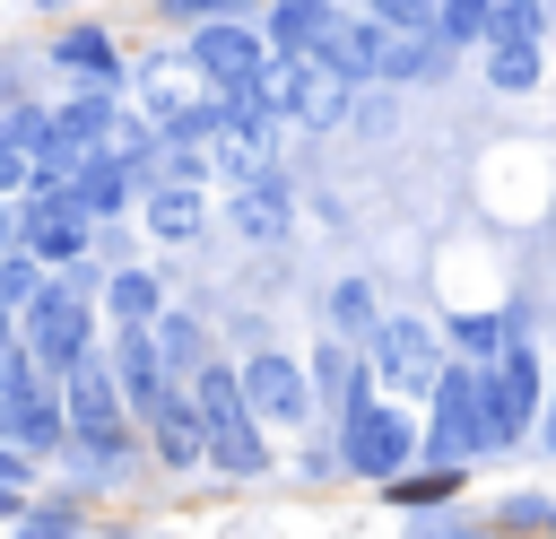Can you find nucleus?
<instances>
[{"label": "nucleus", "mask_w": 556, "mask_h": 539, "mask_svg": "<svg viewBox=\"0 0 556 539\" xmlns=\"http://www.w3.org/2000/svg\"><path fill=\"white\" fill-rule=\"evenodd\" d=\"M182 383H191L200 426H208V469H217V478H235V487L269 478V469H278V452H269V426H261V417H252V400H243V365L208 356V365H200V374H182Z\"/></svg>", "instance_id": "1"}, {"label": "nucleus", "mask_w": 556, "mask_h": 539, "mask_svg": "<svg viewBox=\"0 0 556 539\" xmlns=\"http://www.w3.org/2000/svg\"><path fill=\"white\" fill-rule=\"evenodd\" d=\"M426 461H486L495 426H486V365L478 356H443L434 391H426Z\"/></svg>", "instance_id": "2"}, {"label": "nucleus", "mask_w": 556, "mask_h": 539, "mask_svg": "<svg viewBox=\"0 0 556 539\" xmlns=\"http://www.w3.org/2000/svg\"><path fill=\"white\" fill-rule=\"evenodd\" d=\"M339 461H348V478H365V487H382V478H400L408 461H417V443H426V426H417V409L400 400V391H374V400H356L339 426Z\"/></svg>", "instance_id": "3"}, {"label": "nucleus", "mask_w": 556, "mask_h": 539, "mask_svg": "<svg viewBox=\"0 0 556 539\" xmlns=\"http://www.w3.org/2000/svg\"><path fill=\"white\" fill-rule=\"evenodd\" d=\"M17 339H26V348H35V365L61 383L78 356H96V348H104V304H96V296H78V287L52 270V287L17 313Z\"/></svg>", "instance_id": "4"}, {"label": "nucleus", "mask_w": 556, "mask_h": 539, "mask_svg": "<svg viewBox=\"0 0 556 539\" xmlns=\"http://www.w3.org/2000/svg\"><path fill=\"white\" fill-rule=\"evenodd\" d=\"M365 356H374V383H382V391L426 400L434 374H443V356H452V339H443V322H426V313H382L374 339H365Z\"/></svg>", "instance_id": "5"}, {"label": "nucleus", "mask_w": 556, "mask_h": 539, "mask_svg": "<svg viewBox=\"0 0 556 539\" xmlns=\"http://www.w3.org/2000/svg\"><path fill=\"white\" fill-rule=\"evenodd\" d=\"M539 400H547V356L521 339H504V356H486V426L495 452H521V435H539Z\"/></svg>", "instance_id": "6"}, {"label": "nucleus", "mask_w": 556, "mask_h": 539, "mask_svg": "<svg viewBox=\"0 0 556 539\" xmlns=\"http://www.w3.org/2000/svg\"><path fill=\"white\" fill-rule=\"evenodd\" d=\"M17 243H26L35 261L70 270V261H87V252H96V217L78 209V191H70V183H61V191H26V200H17Z\"/></svg>", "instance_id": "7"}, {"label": "nucleus", "mask_w": 556, "mask_h": 539, "mask_svg": "<svg viewBox=\"0 0 556 539\" xmlns=\"http://www.w3.org/2000/svg\"><path fill=\"white\" fill-rule=\"evenodd\" d=\"M243 400L261 426H313V365L287 348H252L243 356Z\"/></svg>", "instance_id": "8"}, {"label": "nucleus", "mask_w": 556, "mask_h": 539, "mask_svg": "<svg viewBox=\"0 0 556 539\" xmlns=\"http://www.w3.org/2000/svg\"><path fill=\"white\" fill-rule=\"evenodd\" d=\"M182 52L208 87H252L261 61H269V35H261V17H208V26H191Z\"/></svg>", "instance_id": "9"}, {"label": "nucleus", "mask_w": 556, "mask_h": 539, "mask_svg": "<svg viewBox=\"0 0 556 539\" xmlns=\"http://www.w3.org/2000/svg\"><path fill=\"white\" fill-rule=\"evenodd\" d=\"M226 235L235 243H287L295 235V183L278 174V165H261L252 183H226Z\"/></svg>", "instance_id": "10"}, {"label": "nucleus", "mask_w": 556, "mask_h": 539, "mask_svg": "<svg viewBox=\"0 0 556 539\" xmlns=\"http://www.w3.org/2000/svg\"><path fill=\"white\" fill-rule=\"evenodd\" d=\"M104 356H113L122 400H130L139 417H156V409H165V391H174V365H165L156 330H148V322H104Z\"/></svg>", "instance_id": "11"}, {"label": "nucleus", "mask_w": 556, "mask_h": 539, "mask_svg": "<svg viewBox=\"0 0 556 539\" xmlns=\"http://www.w3.org/2000/svg\"><path fill=\"white\" fill-rule=\"evenodd\" d=\"M374 391H382V383H374L365 339H339V330H330V339H313V409H321L330 426H339L356 400H374Z\"/></svg>", "instance_id": "12"}, {"label": "nucleus", "mask_w": 556, "mask_h": 539, "mask_svg": "<svg viewBox=\"0 0 556 539\" xmlns=\"http://www.w3.org/2000/svg\"><path fill=\"white\" fill-rule=\"evenodd\" d=\"M313 61H321V70H339L348 87L382 78V17H374V9H339V17H330V35L313 43Z\"/></svg>", "instance_id": "13"}, {"label": "nucleus", "mask_w": 556, "mask_h": 539, "mask_svg": "<svg viewBox=\"0 0 556 539\" xmlns=\"http://www.w3.org/2000/svg\"><path fill=\"white\" fill-rule=\"evenodd\" d=\"M148 461H165V469H208V426H200L191 383H174L165 409L148 417Z\"/></svg>", "instance_id": "14"}, {"label": "nucleus", "mask_w": 556, "mask_h": 539, "mask_svg": "<svg viewBox=\"0 0 556 539\" xmlns=\"http://www.w3.org/2000/svg\"><path fill=\"white\" fill-rule=\"evenodd\" d=\"M139 235H148V243H191V235H208V183H148V191H139Z\"/></svg>", "instance_id": "15"}, {"label": "nucleus", "mask_w": 556, "mask_h": 539, "mask_svg": "<svg viewBox=\"0 0 556 539\" xmlns=\"http://www.w3.org/2000/svg\"><path fill=\"white\" fill-rule=\"evenodd\" d=\"M52 70H70L78 87H122V78H130L113 26H61V35H52Z\"/></svg>", "instance_id": "16"}, {"label": "nucleus", "mask_w": 556, "mask_h": 539, "mask_svg": "<svg viewBox=\"0 0 556 539\" xmlns=\"http://www.w3.org/2000/svg\"><path fill=\"white\" fill-rule=\"evenodd\" d=\"M9 435H17V443L43 461V469H52V452L70 443V409H61V383H52V374H35V383L17 391V409H9Z\"/></svg>", "instance_id": "17"}, {"label": "nucleus", "mask_w": 556, "mask_h": 539, "mask_svg": "<svg viewBox=\"0 0 556 539\" xmlns=\"http://www.w3.org/2000/svg\"><path fill=\"white\" fill-rule=\"evenodd\" d=\"M460 487H469V461H408L400 478H382V504L391 513H443V504H460Z\"/></svg>", "instance_id": "18"}, {"label": "nucleus", "mask_w": 556, "mask_h": 539, "mask_svg": "<svg viewBox=\"0 0 556 539\" xmlns=\"http://www.w3.org/2000/svg\"><path fill=\"white\" fill-rule=\"evenodd\" d=\"M70 191H78L87 217H122V209H139V183H130V165H122L113 148H87L78 174H70Z\"/></svg>", "instance_id": "19"}, {"label": "nucleus", "mask_w": 556, "mask_h": 539, "mask_svg": "<svg viewBox=\"0 0 556 539\" xmlns=\"http://www.w3.org/2000/svg\"><path fill=\"white\" fill-rule=\"evenodd\" d=\"M330 17H339V0H261L269 52H313V43L330 35Z\"/></svg>", "instance_id": "20"}, {"label": "nucleus", "mask_w": 556, "mask_h": 539, "mask_svg": "<svg viewBox=\"0 0 556 539\" xmlns=\"http://www.w3.org/2000/svg\"><path fill=\"white\" fill-rule=\"evenodd\" d=\"M156 313H165V278L139 261H113L104 270V322H156Z\"/></svg>", "instance_id": "21"}, {"label": "nucleus", "mask_w": 556, "mask_h": 539, "mask_svg": "<svg viewBox=\"0 0 556 539\" xmlns=\"http://www.w3.org/2000/svg\"><path fill=\"white\" fill-rule=\"evenodd\" d=\"M148 330H156V348H165L174 383H182V374H200V365L217 356V348H208V322H200V313H182V304H165V313H156Z\"/></svg>", "instance_id": "22"}, {"label": "nucleus", "mask_w": 556, "mask_h": 539, "mask_svg": "<svg viewBox=\"0 0 556 539\" xmlns=\"http://www.w3.org/2000/svg\"><path fill=\"white\" fill-rule=\"evenodd\" d=\"M17 530H26V539H87L96 522H87V496H78V487H61V496H26Z\"/></svg>", "instance_id": "23"}, {"label": "nucleus", "mask_w": 556, "mask_h": 539, "mask_svg": "<svg viewBox=\"0 0 556 539\" xmlns=\"http://www.w3.org/2000/svg\"><path fill=\"white\" fill-rule=\"evenodd\" d=\"M208 78L191 70V52H156V61H139V96H148V113H174L182 96H200Z\"/></svg>", "instance_id": "24"}, {"label": "nucleus", "mask_w": 556, "mask_h": 539, "mask_svg": "<svg viewBox=\"0 0 556 539\" xmlns=\"http://www.w3.org/2000/svg\"><path fill=\"white\" fill-rule=\"evenodd\" d=\"M113 122H122V87H78V96L61 104V130H70L78 148H104Z\"/></svg>", "instance_id": "25"}, {"label": "nucleus", "mask_w": 556, "mask_h": 539, "mask_svg": "<svg viewBox=\"0 0 556 539\" xmlns=\"http://www.w3.org/2000/svg\"><path fill=\"white\" fill-rule=\"evenodd\" d=\"M547 78V43H486V87L495 96H530Z\"/></svg>", "instance_id": "26"}, {"label": "nucleus", "mask_w": 556, "mask_h": 539, "mask_svg": "<svg viewBox=\"0 0 556 539\" xmlns=\"http://www.w3.org/2000/svg\"><path fill=\"white\" fill-rule=\"evenodd\" d=\"M321 313H330V330H339V339H374V322H382V296H374V278H339Z\"/></svg>", "instance_id": "27"}, {"label": "nucleus", "mask_w": 556, "mask_h": 539, "mask_svg": "<svg viewBox=\"0 0 556 539\" xmlns=\"http://www.w3.org/2000/svg\"><path fill=\"white\" fill-rule=\"evenodd\" d=\"M486 26H495V0H434V35L452 52H486Z\"/></svg>", "instance_id": "28"}, {"label": "nucleus", "mask_w": 556, "mask_h": 539, "mask_svg": "<svg viewBox=\"0 0 556 539\" xmlns=\"http://www.w3.org/2000/svg\"><path fill=\"white\" fill-rule=\"evenodd\" d=\"M443 339H452V356H478V365H486V356H504L513 330H504V313H452Z\"/></svg>", "instance_id": "29"}, {"label": "nucleus", "mask_w": 556, "mask_h": 539, "mask_svg": "<svg viewBox=\"0 0 556 539\" xmlns=\"http://www.w3.org/2000/svg\"><path fill=\"white\" fill-rule=\"evenodd\" d=\"M43 287H52V261H35L26 243H9V252H0V304H17V313H26Z\"/></svg>", "instance_id": "30"}, {"label": "nucleus", "mask_w": 556, "mask_h": 539, "mask_svg": "<svg viewBox=\"0 0 556 539\" xmlns=\"http://www.w3.org/2000/svg\"><path fill=\"white\" fill-rule=\"evenodd\" d=\"M348 122H356L365 139H391V130H400V87H391V78H365L356 104H348Z\"/></svg>", "instance_id": "31"}, {"label": "nucleus", "mask_w": 556, "mask_h": 539, "mask_svg": "<svg viewBox=\"0 0 556 539\" xmlns=\"http://www.w3.org/2000/svg\"><path fill=\"white\" fill-rule=\"evenodd\" d=\"M156 17L191 35V26H208V17H261V0H156Z\"/></svg>", "instance_id": "32"}, {"label": "nucleus", "mask_w": 556, "mask_h": 539, "mask_svg": "<svg viewBox=\"0 0 556 539\" xmlns=\"http://www.w3.org/2000/svg\"><path fill=\"white\" fill-rule=\"evenodd\" d=\"M547 522H556V496H539V487H513L495 504V530H547Z\"/></svg>", "instance_id": "33"}, {"label": "nucleus", "mask_w": 556, "mask_h": 539, "mask_svg": "<svg viewBox=\"0 0 556 539\" xmlns=\"http://www.w3.org/2000/svg\"><path fill=\"white\" fill-rule=\"evenodd\" d=\"M295 478H304V487H321V478H348V461H339V435H313V426H304V452H295Z\"/></svg>", "instance_id": "34"}, {"label": "nucleus", "mask_w": 556, "mask_h": 539, "mask_svg": "<svg viewBox=\"0 0 556 539\" xmlns=\"http://www.w3.org/2000/svg\"><path fill=\"white\" fill-rule=\"evenodd\" d=\"M0 487H43V461H35L17 435H0Z\"/></svg>", "instance_id": "35"}, {"label": "nucleus", "mask_w": 556, "mask_h": 539, "mask_svg": "<svg viewBox=\"0 0 556 539\" xmlns=\"http://www.w3.org/2000/svg\"><path fill=\"white\" fill-rule=\"evenodd\" d=\"M26 183H35V156H26L17 139H0V200H17Z\"/></svg>", "instance_id": "36"}, {"label": "nucleus", "mask_w": 556, "mask_h": 539, "mask_svg": "<svg viewBox=\"0 0 556 539\" xmlns=\"http://www.w3.org/2000/svg\"><path fill=\"white\" fill-rule=\"evenodd\" d=\"M356 9H374L382 26H434V0H356Z\"/></svg>", "instance_id": "37"}, {"label": "nucleus", "mask_w": 556, "mask_h": 539, "mask_svg": "<svg viewBox=\"0 0 556 539\" xmlns=\"http://www.w3.org/2000/svg\"><path fill=\"white\" fill-rule=\"evenodd\" d=\"M539 443L556 452V365H547V400H539Z\"/></svg>", "instance_id": "38"}, {"label": "nucleus", "mask_w": 556, "mask_h": 539, "mask_svg": "<svg viewBox=\"0 0 556 539\" xmlns=\"http://www.w3.org/2000/svg\"><path fill=\"white\" fill-rule=\"evenodd\" d=\"M26 496H35V487H0V522H17V513H26Z\"/></svg>", "instance_id": "39"}, {"label": "nucleus", "mask_w": 556, "mask_h": 539, "mask_svg": "<svg viewBox=\"0 0 556 539\" xmlns=\"http://www.w3.org/2000/svg\"><path fill=\"white\" fill-rule=\"evenodd\" d=\"M17 243V200H0V252Z\"/></svg>", "instance_id": "40"}, {"label": "nucleus", "mask_w": 556, "mask_h": 539, "mask_svg": "<svg viewBox=\"0 0 556 539\" xmlns=\"http://www.w3.org/2000/svg\"><path fill=\"white\" fill-rule=\"evenodd\" d=\"M9 339H17V304H0V348H9Z\"/></svg>", "instance_id": "41"}, {"label": "nucleus", "mask_w": 556, "mask_h": 539, "mask_svg": "<svg viewBox=\"0 0 556 539\" xmlns=\"http://www.w3.org/2000/svg\"><path fill=\"white\" fill-rule=\"evenodd\" d=\"M35 9H43V17H70V9H78V0H35Z\"/></svg>", "instance_id": "42"}, {"label": "nucleus", "mask_w": 556, "mask_h": 539, "mask_svg": "<svg viewBox=\"0 0 556 539\" xmlns=\"http://www.w3.org/2000/svg\"><path fill=\"white\" fill-rule=\"evenodd\" d=\"M0 139H9V96H0Z\"/></svg>", "instance_id": "43"}, {"label": "nucleus", "mask_w": 556, "mask_h": 539, "mask_svg": "<svg viewBox=\"0 0 556 539\" xmlns=\"http://www.w3.org/2000/svg\"><path fill=\"white\" fill-rule=\"evenodd\" d=\"M547 43H556V0H547Z\"/></svg>", "instance_id": "44"}, {"label": "nucleus", "mask_w": 556, "mask_h": 539, "mask_svg": "<svg viewBox=\"0 0 556 539\" xmlns=\"http://www.w3.org/2000/svg\"><path fill=\"white\" fill-rule=\"evenodd\" d=\"M0 96H9V70H0Z\"/></svg>", "instance_id": "45"}, {"label": "nucleus", "mask_w": 556, "mask_h": 539, "mask_svg": "<svg viewBox=\"0 0 556 539\" xmlns=\"http://www.w3.org/2000/svg\"><path fill=\"white\" fill-rule=\"evenodd\" d=\"M547 530H556V522H547Z\"/></svg>", "instance_id": "46"}]
</instances>
